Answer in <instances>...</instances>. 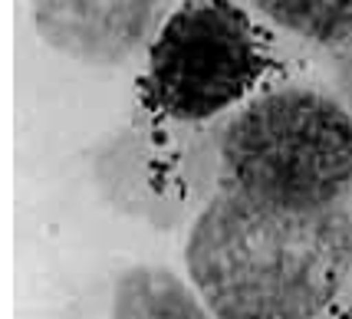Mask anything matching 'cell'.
<instances>
[{
    "instance_id": "cell-1",
    "label": "cell",
    "mask_w": 352,
    "mask_h": 319,
    "mask_svg": "<svg viewBox=\"0 0 352 319\" xmlns=\"http://www.w3.org/2000/svg\"><path fill=\"white\" fill-rule=\"evenodd\" d=\"M184 270L217 319H320L352 274L346 204L296 208L221 188L195 217Z\"/></svg>"
},
{
    "instance_id": "cell-2",
    "label": "cell",
    "mask_w": 352,
    "mask_h": 319,
    "mask_svg": "<svg viewBox=\"0 0 352 319\" xmlns=\"http://www.w3.org/2000/svg\"><path fill=\"white\" fill-rule=\"evenodd\" d=\"M221 188L254 198L336 208L352 195V116L316 86H276L217 132Z\"/></svg>"
},
{
    "instance_id": "cell-3",
    "label": "cell",
    "mask_w": 352,
    "mask_h": 319,
    "mask_svg": "<svg viewBox=\"0 0 352 319\" xmlns=\"http://www.w3.org/2000/svg\"><path fill=\"white\" fill-rule=\"evenodd\" d=\"M270 66L261 27L237 0H182L145 50V102L208 122L244 102Z\"/></svg>"
},
{
    "instance_id": "cell-4",
    "label": "cell",
    "mask_w": 352,
    "mask_h": 319,
    "mask_svg": "<svg viewBox=\"0 0 352 319\" xmlns=\"http://www.w3.org/2000/svg\"><path fill=\"white\" fill-rule=\"evenodd\" d=\"M50 50L86 66H122L148 50L171 0H27Z\"/></svg>"
},
{
    "instance_id": "cell-5",
    "label": "cell",
    "mask_w": 352,
    "mask_h": 319,
    "mask_svg": "<svg viewBox=\"0 0 352 319\" xmlns=\"http://www.w3.org/2000/svg\"><path fill=\"white\" fill-rule=\"evenodd\" d=\"M244 10L313 50H346L352 43V0H237Z\"/></svg>"
},
{
    "instance_id": "cell-6",
    "label": "cell",
    "mask_w": 352,
    "mask_h": 319,
    "mask_svg": "<svg viewBox=\"0 0 352 319\" xmlns=\"http://www.w3.org/2000/svg\"><path fill=\"white\" fill-rule=\"evenodd\" d=\"M109 319H204V303L171 270L138 263L116 276Z\"/></svg>"
},
{
    "instance_id": "cell-7",
    "label": "cell",
    "mask_w": 352,
    "mask_h": 319,
    "mask_svg": "<svg viewBox=\"0 0 352 319\" xmlns=\"http://www.w3.org/2000/svg\"><path fill=\"white\" fill-rule=\"evenodd\" d=\"M329 319H352V309H346V313H336V316H329Z\"/></svg>"
}]
</instances>
